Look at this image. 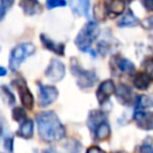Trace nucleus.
<instances>
[{
	"label": "nucleus",
	"instance_id": "obj_1",
	"mask_svg": "<svg viewBox=\"0 0 153 153\" xmlns=\"http://www.w3.org/2000/svg\"><path fill=\"white\" fill-rule=\"evenodd\" d=\"M39 137L45 142L59 141L66 135V129L54 111H42L36 115Z\"/></svg>",
	"mask_w": 153,
	"mask_h": 153
},
{
	"label": "nucleus",
	"instance_id": "obj_2",
	"mask_svg": "<svg viewBox=\"0 0 153 153\" xmlns=\"http://www.w3.org/2000/svg\"><path fill=\"white\" fill-rule=\"evenodd\" d=\"M133 118L139 128L145 130H153V100L149 97H136Z\"/></svg>",
	"mask_w": 153,
	"mask_h": 153
},
{
	"label": "nucleus",
	"instance_id": "obj_3",
	"mask_svg": "<svg viewBox=\"0 0 153 153\" xmlns=\"http://www.w3.org/2000/svg\"><path fill=\"white\" fill-rule=\"evenodd\" d=\"M87 126L91 129L94 140H105L111 134L106 114L102 110L90 111L87 117Z\"/></svg>",
	"mask_w": 153,
	"mask_h": 153
},
{
	"label": "nucleus",
	"instance_id": "obj_4",
	"mask_svg": "<svg viewBox=\"0 0 153 153\" xmlns=\"http://www.w3.org/2000/svg\"><path fill=\"white\" fill-rule=\"evenodd\" d=\"M99 35V26L96 22L93 20H88L82 29L79 31V33L75 37V45L79 48V50L81 51H88L91 53L93 56L97 55L96 51L91 50V44L94 42V39L98 37Z\"/></svg>",
	"mask_w": 153,
	"mask_h": 153
},
{
	"label": "nucleus",
	"instance_id": "obj_5",
	"mask_svg": "<svg viewBox=\"0 0 153 153\" xmlns=\"http://www.w3.org/2000/svg\"><path fill=\"white\" fill-rule=\"evenodd\" d=\"M71 72L76 80V85L82 90L91 88L98 80L97 73L93 69L82 68L79 65V62L76 61V59H74V57L71 59Z\"/></svg>",
	"mask_w": 153,
	"mask_h": 153
},
{
	"label": "nucleus",
	"instance_id": "obj_6",
	"mask_svg": "<svg viewBox=\"0 0 153 153\" xmlns=\"http://www.w3.org/2000/svg\"><path fill=\"white\" fill-rule=\"evenodd\" d=\"M35 50L36 48L31 42H24V43L16 45L10 54V60H8L10 69L17 71L19 66L22 65V62L29 56H31L35 53Z\"/></svg>",
	"mask_w": 153,
	"mask_h": 153
},
{
	"label": "nucleus",
	"instance_id": "obj_7",
	"mask_svg": "<svg viewBox=\"0 0 153 153\" xmlns=\"http://www.w3.org/2000/svg\"><path fill=\"white\" fill-rule=\"evenodd\" d=\"M12 84L16 86V88L18 90V93H19V97H20V102H22V105H24L26 109L31 110L33 108V97L31 94V91L29 90L27 85H26V81L18 76L17 79H14L12 81Z\"/></svg>",
	"mask_w": 153,
	"mask_h": 153
},
{
	"label": "nucleus",
	"instance_id": "obj_8",
	"mask_svg": "<svg viewBox=\"0 0 153 153\" xmlns=\"http://www.w3.org/2000/svg\"><path fill=\"white\" fill-rule=\"evenodd\" d=\"M110 65H111L112 72L117 73V74H129L130 75L135 71L134 63L130 60H128L121 55H114L111 57Z\"/></svg>",
	"mask_w": 153,
	"mask_h": 153
},
{
	"label": "nucleus",
	"instance_id": "obj_9",
	"mask_svg": "<svg viewBox=\"0 0 153 153\" xmlns=\"http://www.w3.org/2000/svg\"><path fill=\"white\" fill-rule=\"evenodd\" d=\"M37 85H38V103L41 106H48L57 98L59 91L56 87L50 85H44L42 82H37Z\"/></svg>",
	"mask_w": 153,
	"mask_h": 153
},
{
	"label": "nucleus",
	"instance_id": "obj_10",
	"mask_svg": "<svg viewBox=\"0 0 153 153\" xmlns=\"http://www.w3.org/2000/svg\"><path fill=\"white\" fill-rule=\"evenodd\" d=\"M66 74V68H65V65L57 60V59H53L50 60L47 69H45V75L49 80L56 82V81H60L63 79Z\"/></svg>",
	"mask_w": 153,
	"mask_h": 153
},
{
	"label": "nucleus",
	"instance_id": "obj_11",
	"mask_svg": "<svg viewBox=\"0 0 153 153\" xmlns=\"http://www.w3.org/2000/svg\"><path fill=\"white\" fill-rule=\"evenodd\" d=\"M115 94H116L117 100L120 103H122L123 105H131L133 103L135 104V102H136L133 88L126 84H118L116 86Z\"/></svg>",
	"mask_w": 153,
	"mask_h": 153
},
{
	"label": "nucleus",
	"instance_id": "obj_12",
	"mask_svg": "<svg viewBox=\"0 0 153 153\" xmlns=\"http://www.w3.org/2000/svg\"><path fill=\"white\" fill-rule=\"evenodd\" d=\"M116 92V86L114 84V81L111 79H108L105 81H103L98 88H97V92H96V97H97V100L99 104H104L109 97L111 94H114Z\"/></svg>",
	"mask_w": 153,
	"mask_h": 153
},
{
	"label": "nucleus",
	"instance_id": "obj_13",
	"mask_svg": "<svg viewBox=\"0 0 153 153\" xmlns=\"http://www.w3.org/2000/svg\"><path fill=\"white\" fill-rule=\"evenodd\" d=\"M133 84L137 90H141V91L148 90L149 86L153 85V76L145 71L137 72L133 78Z\"/></svg>",
	"mask_w": 153,
	"mask_h": 153
},
{
	"label": "nucleus",
	"instance_id": "obj_14",
	"mask_svg": "<svg viewBox=\"0 0 153 153\" xmlns=\"http://www.w3.org/2000/svg\"><path fill=\"white\" fill-rule=\"evenodd\" d=\"M41 42H42V44L47 49L51 50L53 53H55L57 55H63L65 54V44L63 43H57V42L53 41L50 37H48L44 33L41 35Z\"/></svg>",
	"mask_w": 153,
	"mask_h": 153
},
{
	"label": "nucleus",
	"instance_id": "obj_15",
	"mask_svg": "<svg viewBox=\"0 0 153 153\" xmlns=\"http://www.w3.org/2000/svg\"><path fill=\"white\" fill-rule=\"evenodd\" d=\"M140 22L137 19V17L131 12V10H128L118 20H117V25L122 26V27H130V26H136L139 25Z\"/></svg>",
	"mask_w": 153,
	"mask_h": 153
},
{
	"label": "nucleus",
	"instance_id": "obj_16",
	"mask_svg": "<svg viewBox=\"0 0 153 153\" xmlns=\"http://www.w3.org/2000/svg\"><path fill=\"white\" fill-rule=\"evenodd\" d=\"M19 6L23 8L24 13L25 14H36V13H39L42 11V6L38 1L36 0H24V1H20L19 2Z\"/></svg>",
	"mask_w": 153,
	"mask_h": 153
},
{
	"label": "nucleus",
	"instance_id": "obj_17",
	"mask_svg": "<svg viewBox=\"0 0 153 153\" xmlns=\"http://www.w3.org/2000/svg\"><path fill=\"white\" fill-rule=\"evenodd\" d=\"M17 134L20 137L31 139L32 135H33V123H32V121L30 118H26L24 122H22L20 126H19V129H18Z\"/></svg>",
	"mask_w": 153,
	"mask_h": 153
},
{
	"label": "nucleus",
	"instance_id": "obj_18",
	"mask_svg": "<svg viewBox=\"0 0 153 153\" xmlns=\"http://www.w3.org/2000/svg\"><path fill=\"white\" fill-rule=\"evenodd\" d=\"M105 4V8L108 13L111 14H120L124 11L126 8V2L124 1H120V0H110V1H104Z\"/></svg>",
	"mask_w": 153,
	"mask_h": 153
},
{
	"label": "nucleus",
	"instance_id": "obj_19",
	"mask_svg": "<svg viewBox=\"0 0 153 153\" xmlns=\"http://www.w3.org/2000/svg\"><path fill=\"white\" fill-rule=\"evenodd\" d=\"M88 5L90 2L87 0H81V1H72L71 2V6H72V10L75 14H84V16H87L88 14Z\"/></svg>",
	"mask_w": 153,
	"mask_h": 153
},
{
	"label": "nucleus",
	"instance_id": "obj_20",
	"mask_svg": "<svg viewBox=\"0 0 153 153\" xmlns=\"http://www.w3.org/2000/svg\"><path fill=\"white\" fill-rule=\"evenodd\" d=\"M1 94H2V99L8 105H13L16 103V98H14L13 93L11 92V90L6 85H1Z\"/></svg>",
	"mask_w": 153,
	"mask_h": 153
},
{
	"label": "nucleus",
	"instance_id": "obj_21",
	"mask_svg": "<svg viewBox=\"0 0 153 153\" xmlns=\"http://www.w3.org/2000/svg\"><path fill=\"white\" fill-rule=\"evenodd\" d=\"M94 17L97 18V19H100V20H103L105 17H106V8H105V4H104V1L103 2H97L96 5H94Z\"/></svg>",
	"mask_w": 153,
	"mask_h": 153
},
{
	"label": "nucleus",
	"instance_id": "obj_22",
	"mask_svg": "<svg viewBox=\"0 0 153 153\" xmlns=\"http://www.w3.org/2000/svg\"><path fill=\"white\" fill-rule=\"evenodd\" d=\"M12 117H13L14 121H17V122H19V123L24 122V121L27 118L25 110H24L23 108H19V106H17V108H14V109L12 110Z\"/></svg>",
	"mask_w": 153,
	"mask_h": 153
},
{
	"label": "nucleus",
	"instance_id": "obj_23",
	"mask_svg": "<svg viewBox=\"0 0 153 153\" xmlns=\"http://www.w3.org/2000/svg\"><path fill=\"white\" fill-rule=\"evenodd\" d=\"M2 133V139H4V147L6 151L8 152H12L13 151V137L11 135V133H5V131H1Z\"/></svg>",
	"mask_w": 153,
	"mask_h": 153
},
{
	"label": "nucleus",
	"instance_id": "obj_24",
	"mask_svg": "<svg viewBox=\"0 0 153 153\" xmlns=\"http://www.w3.org/2000/svg\"><path fill=\"white\" fill-rule=\"evenodd\" d=\"M12 5H13V1H12V0H10V1H7V0H1V1H0V19H4V17H5L7 10H8Z\"/></svg>",
	"mask_w": 153,
	"mask_h": 153
},
{
	"label": "nucleus",
	"instance_id": "obj_25",
	"mask_svg": "<svg viewBox=\"0 0 153 153\" xmlns=\"http://www.w3.org/2000/svg\"><path fill=\"white\" fill-rule=\"evenodd\" d=\"M67 2L62 0H48L47 1V7L48 8H54V7H60V6H66Z\"/></svg>",
	"mask_w": 153,
	"mask_h": 153
},
{
	"label": "nucleus",
	"instance_id": "obj_26",
	"mask_svg": "<svg viewBox=\"0 0 153 153\" xmlns=\"http://www.w3.org/2000/svg\"><path fill=\"white\" fill-rule=\"evenodd\" d=\"M142 26L145 29H147V30H153V16H149L146 19H143Z\"/></svg>",
	"mask_w": 153,
	"mask_h": 153
},
{
	"label": "nucleus",
	"instance_id": "obj_27",
	"mask_svg": "<svg viewBox=\"0 0 153 153\" xmlns=\"http://www.w3.org/2000/svg\"><path fill=\"white\" fill-rule=\"evenodd\" d=\"M140 153H153V147L151 143L145 142L143 145H141L140 147Z\"/></svg>",
	"mask_w": 153,
	"mask_h": 153
},
{
	"label": "nucleus",
	"instance_id": "obj_28",
	"mask_svg": "<svg viewBox=\"0 0 153 153\" xmlns=\"http://www.w3.org/2000/svg\"><path fill=\"white\" fill-rule=\"evenodd\" d=\"M141 5L147 11H153V0H143V1H141Z\"/></svg>",
	"mask_w": 153,
	"mask_h": 153
},
{
	"label": "nucleus",
	"instance_id": "obj_29",
	"mask_svg": "<svg viewBox=\"0 0 153 153\" xmlns=\"http://www.w3.org/2000/svg\"><path fill=\"white\" fill-rule=\"evenodd\" d=\"M86 153H105V152L103 149H100L98 146H91L87 148Z\"/></svg>",
	"mask_w": 153,
	"mask_h": 153
},
{
	"label": "nucleus",
	"instance_id": "obj_30",
	"mask_svg": "<svg viewBox=\"0 0 153 153\" xmlns=\"http://www.w3.org/2000/svg\"><path fill=\"white\" fill-rule=\"evenodd\" d=\"M42 153H56V151L53 147H50V148H45L44 151H42Z\"/></svg>",
	"mask_w": 153,
	"mask_h": 153
},
{
	"label": "nucleus",
	"instance_id": "obj_31",
	"mask_svg": "<svg viewBox=\"0 0 153 153\" xmlns=\"http://www.w3.org/2000/svg\"><path fill=\"white\" fill-rule=\"evenodd\" d=\"M0 75H1V76H5V75H6V69H5V67H0Z\"/></svg>",
	"mask_w": 153,
	"mask_h": 153
},
{
	"label": "nucleus",
	"instance_id": "obj_32",
	"mask_svg": "<svg viewBox=\"0 0 153 153\" xmlns=\"http://www.w3.org/2000/svg\"><path fill=\"white\" fill-rule=\"evenodd\" d=\"M112 153H127V152H123V151H118V152H112Z\"/></svg>",
	"mask_w": 153,
	"mask_h": 153
}]
</instances>
